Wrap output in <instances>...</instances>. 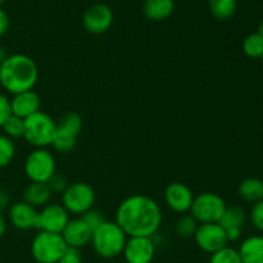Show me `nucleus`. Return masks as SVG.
<instances>
[{"instance_id": "obj_30", "label": "nucleus", "mask_w": 263, "mask_h": 263, "mask_svg": "<svg viewBox=\"0 0 263 263\" xmlns=\"http://www.w3.org/2000/svg\"><path fill=\"white\" fill-rule=\"evenodd\" d=\"M46 184H48L49 189H50V192L53 193V194H63L69 185L66 176L62 174H58V172H55Z\"/></svg>"}, {"instance_id": "obj_21", "label": "nucleus", "mask_w": 263, "mask_h": 263, "mask_svg": "<svg viewBox=\"0 0 263 263\" xmlns=\"http://www.w3.org/2000/svg\"><path fill=\"white\" fill-rule=\"evenodd\" d=\"M239 197L248 203H257L263 199V181L256 177L243 180L239 185Z\"/></svg>"}, {"instance_id": "obj_37", "label": "nucleus", "mask_w": 263, "mask_h": 263, "mask_svg": "<svg viewBox=\"0 0 263 263\" xmlns=\"http://www.w3.org/2000/svg\"><path fill=\"white\" fill-rule=\"evenodd\" d=\"M5 230H7V220H5L4 215H3L2 211H0V239L4 236Z\"/></svg>"}, {"instance_id": "obj_11", "label": "nucleus", "mask_w": 263, "mask_h": 263, "mask_svg": "<svg viewBox=\"0 0 263 263\" xmlns=\"http://www.w3.org/2000/svg\"><path fill=\"white\" fill-rule=\"evenodd\" d=\"M69 222V213L58 203H49L39 211L36 229L46 233L62 234Z\"/></svg>"}, {"instance_id": "obj_7", "label": "nucleus", "mask_w": 263, "mask_h": 263, "mask_svg": "<svg viewBox=\"0 0 263 263\" xmlns=\"http://www.w3.org/2000/svg\"><path fill=\"white\" fill-rule=\"evenodd\" d=\"M81 130V116L76 112H67L57 122L55 136L51 146L59 153H69L76 146Z\"/></svg>"}, {"instance_id": "obj_2", "label": "nucleus", "mask_w": 263, "mask_h": 263, "mask_svg": "<svg viewBox=\"0 0 263 263\" xmlns=\"http://www.w3.org/2000/svg\"><path fill=\"white\" fill-rule=\"evenodd\" d=\"M37 80V64L25 54L8 55L0 66V86L12 95L33 90Z\"/></svg>"}, {"instance_id": "obj_12", "label": "nucleus", "mask_w": 263, "mask_h": 263, "mask_svg": "<svg viewBox=\"0 0 263 263\" xmlns=\"http://www.w3.org/2000/svg\"><path fill=\"white\" fill-rule=\"evenodd\" d=\"M113 23V12L108 5L94 4L85 10L82 15V25L85 30L94 35L107 32Z\"/></svg>"}, {"instance_id": "obj_25", "label": "nucleus", "mask_w": 263, "mask_h": 263, "mask_svg": "<svg viewBox=\"0 0 263 263\" xmlns=\"http://www.w3.org/2000/svg\"><path fill=\"white\" fill-rule=\"evenodd\" d=\"M2 128L4 131V135L12 139V140L13 139L23 138V135H25V120L12 115L5 121Z\"/></svg>"}, {"instance_id": "obj_6", "label": "nucleus", "mask_w": 263, "mask_h": 263, "mask_svg": "<svg viewBox=\"0 0 263 263\" xmlns=\"http://www.w3.org/2000/svg\"><path fill=\"white\" fill-rule=\"evenodd\" d=\"M226 202L216 193L205 192L194 197L190 216L198 223H218L226 210Z\"/></svg>"}, {"instance_id": "obj_33", "label": "nucleus", "mask_w": 263, "mask_h": 263, "mask_svg": "<svg viewBox=\"0 0 263 263\" xmlns=\"http://www.w3.org/2000/svg\"><path fill=\"white\" fill-rule=\"evenodd\" d=\"M57 263H82L81 254H80L79 249L68 248L66 253L63 254L61 259Z\"/></svg>"}, {"instance_id": "obj_36", "label": "nucleus", "mask_w": 263, "mask_h": 263, "mask_svg": "<svg viewBox=\"0 0 263 263\" xmlns=\"http://www.w3.org/2000/svg\"><path fill=\"white\" fill-rule=\"evenodd\" d=\"M226 236H228V241H236L240 239L241 236V229L233 228V229H226Z\"/></svg>"}, {"instance_id": "obj_23", "label": "nucleus", "mask_w": 263, "mask_h": 263, "mask_svg": "<svg viewBox=\"0 0 263 263\" xmlns=\"http://www.w3.org/2000/svg\"><path fill=\"white\" fill-rule=\"evenodd\" d=\"M211 14L220 21H226L236 12V0H208Z\"/></svg>"}, {"instance_id": "obj_40", "label": "nucleus", "mask_w": 263, "mask_h": 263, "mask_svg": "<svg viewBox=\"0 0 263 263\" xmlns=\"http://www.w3.org/2000/svg\"><path fill=\"white\" fill-rule=\"evenodd\" d=\"M3 2H4V0H0V4H2V3H3Z\"/></svg>"}, {"instance_id": "obj_35", "label": "nucleus", "mask_w": 263, "mask_h": 263, "mask_svg": "<svg viewBox=\"0 0 263 263\" xmlns=\"http://www.w3.org/2000/svg\"><path fill=\"white\" fill-rule=\"evenodd\" d=\"M10 207V195L5 189H0V211Z\"/></svg>"}, {"instance_id": "obj_22", "label": "nucleus", "mask_w": 263, "mask_h": 263, "mask_svg": "<svg viewBox=\"0 0 263 263\" xmlns=\"http://www.w3.org/2000/svg\"><path fill=\"white\" fill-rule=\"evenodd\" d=\"M246 212L243 208L236 207V205H231V207H226L225 212H223L222 217L220 220V225L223 229H243L244 223H246Z\"/></svg>"}, {"instance_id": "obj_27", "label": "nucleus", "mask_w": 263, "mask_h": 263, "mask_svg": "<svg viewBox=\"0 0 263 263\" xmlns=\"http://www.w3.org/2000/svg\"><path fill=\"white\" fill-rule=\"evenodd\" d=\"M15 156V145L12 139L0 135V168L7 167Z\"/></svg>"}, {"instance_id": "obj_32", "label": "nucleus", "mask_w": 263, "mask_h": 263, "mask_svg": "<svg viewBox=\"0 0 263 263\" xmlns=\"http://www.w3.org/2000/svg\"><path fill=\"white\" fill-rule=\"evenodd\" d=\"M12 116V109H10V100L0 92V128L5 123V121Z\"/></svg>"}, {"instance_id": "obj_34", "label": "nucleus", "mask_w": 263, "mask_h": 263, "mask_svg": "<svg viewBox=\"0 0 263 263\" xmlns=\"http://www.w3.org/2000/svg\"><path fill=\"white\" fill-rule=\"evenodd\" d=\"M8 28H9V18L7 13L0 8V37L7 33Z\"/></svg>"}, {"instance_id": "obj_18", "label": "nucleus", "mask_w": 263, "mask_h": 263, "mask_svg": "<svg viewBox=\"0 0 263 263\" xmlns=\"http://www.w3.org/2000/svg\"><path fill=\"white\" fill-rule=\"evenodd\" d=\"M51 197L53 193L45 182H30L23 192V200L36 210L49 204Z\"/></svg>"}, {"instance_id": "obj_24", "label": "nucleus", "mask_w": 263, "mask_h": 263, "mask_svg": "<svg viewBox=\"0 0 263 263\" xmlns=\"http://www.w3.org/2000/svg\"><path fill=\"white\" fill-rule=\"evenodd\" d=\"M243 51L249 58H262L263 55V36L253 32L247 36L243 41Z\"/></svg>"}, {"instance_id": "obj_3", "label": "nucleus", "mask_w": 263, "mask_h": 263, "mask_svg": "<svg viewBox=\"0 0 263 263\" xmlns=\"http://www.w3.org/2000/svg\"><path fill=\"white\" fill-rule=\"evenodd\" d=\"M126 241L127 235L116 221H104L97 230L92 231L90 243L98 256L104 259H112L122 254Z\"/></svg>"}, {"instance_id": "obj_28", "label": "nucleus", "mask_w": 263, "mask_h": 263, "mask_svg": "<svg viewBox=\"0 0 263 263\" xmlns=\"http://www.w3.org/2000/svg\"><path fill=\"white\" fill-rule=\"evenodd\" d=\"M210 263H243L239 252L231 247H225L216 253L211 254Z\"/></svg>"}, {"instance_id": "obj_41", "label": "nucleus", "mask_w": 263, "mask_h": 263, "mask_svg": "<svg viewBox=\"0 0 263 263\" xmlns=\"http://www.w3.org/2000/svg\"><path fill=\"white\" fill-rule=\"evenodd\" d=\"M261 59H262V63H263V55H262V58H261Z\"/></svg>"}, {"instance_id": "obj_20", "label": "nucleus", "mask_w": 263, "mask_h": 263, "mask_svg": "<svg viewBox=\"0 0 263 263\" xmlns=\"http://www.w3.org/2000/svg\"><path fill=\"white\" fill-rule=\"evenodd\" d=\"M238 252L243 263H263V236L247 238Z\"/></svg>"}, {"instance_id": "obj_14", "label": "nucleus", "mask_w": 263, "mask_h": 263, "mask_svg": "<svg viewBox=\"0 0 263 263\" xmlns=\"http://www.w3.org/2000/svg\"><path fill=\"white\" fill-rule=\"evenodd\" d=\"M194 197L192 189L182 182H172L164 190V202L167 207L181 215L190 212Z\"/></svg>"}, {"instance_id": "obj_16", "label": "nucleus", "mask_w": 263, "mask_h": 263, "mask_svg": "<svg viewBox=\"0 0 263 263\" xmlns=\"http://www.w3.org/2000/svg\"><path fill=\"white\" fill-rule=\"evenodd\" d=\"M62 236H63L68 248L79 249L80 251L91 241L92 231L80 217L74 218V220H69L66 229L62 233Z\"/></svg>"}, {"instance_id": "obj_15", "label": "nucleus", "mask_w": 263, "mask_h": 263, "mask_svg": "<svg viewBox=\"0 0 263 263\" xmlns=\"http://www.w3.org/2000/svg\"><path fill=\"white\" fill-rule=\"evenodd\" d=\"M39 211L35 207L26 203L25 200L10 204L8 217L10 223L18 230H32L36 229Z\"/></svg>"}, {"instance_id": "obj_38", "label": "nucleus", "mask_w": 263, "mask_h": 263, "mask_svg": "<svg viewBox=\"0 0 263 263\" xmlns=\"http://www.w3.org/2000/svg\"><path fill=\"white\" fill-rule=\"evenodd\" d=\"M7 58H8V53H7V50H5L4 46L0 45V66H2L3 62H4L5 59H7Z\"/></svg>"}, {"instance_id": "obj_10", "label": "nucleus", "mask_w": 263, "mask_h": 263, "mask_svg": "<svg viewBox=\"0 0 263 263\" xmlns=\"http://www.w3.org/2000/svg\"><path fill=\"white\" fill-rule=\"evenodd\" d=\"M197 246L205 253L213 254L228 247L226 231L220 223H200L194 234Z\"/></svg>"}, {"instance_id": "obj_39", "label": "nucleus", "mask_w": 263, "mask_h": 263, "mask_svg": "<svg viewBox=\"0 0 263 263\" xmlns=\"http://www.w3.org/2000/svg\"><path fill=\"white\" fill-rule=\"evenodd\" d=\"M258 33H261V35L263 36V21H262L261 25H259V27H258Z\"/></svg>"}, {"instance_id": "obj_5", "label": "nucleus", "mask_w": 263, "mask_h": 263, "mask_svg": "<svg viewBox=\"0 0 263 263\" xmlns=\"http://www.w3.org/2000/svg\"><path fill=\"white\" fill-rule=\"evenodd\" d=\"M67 249L68 246L62 234L39 231L31 243V254L37 263H57Z\"/></svg>"}, {"instance_id": "obj_31", "label": "nucleus", "mask_w": 263, "mask_h": 263, "mask_svg": "<svg viewBox=\"0 0 263 263\" xmlns=\"http://www.w3.org/2000/svg\"><path fill=\"white\" fill-rule=\"evenodd\" d=\"M251 221L257 230L263 231V199L254 203L251 211Z\"/></svg>"}, {"instance_id": "obj_13", "label": "nucleus", "mask_w": 263, "mask_h": 263, "mask_svg": "<svg viewBox=\"0 0 263 263\" xmlns=\"http://www.w3.org/2000/svg\"><path fill=\"white\" fill-rule=\"evenodd\" d=\"M127 263H152L156 256V244L152 238L131 236L122 252Z\"/></svg>"}, {"instance_id": "obj_29", "label": "nucleus", "mask_w": 263, "mask_h": 263, "mask_svg": "<svg viewBox=\"0 0 263 263\" xmlns=\"http://www.w3.org/2000/svg\"><path fill=\"white\" fill-rule=\"evenodd\" d=\"M81 218H82V221H84V222L86 223L90 229H91V231L97 230V229L99 228V226L105 221L103 213L100 212V211L94 210V208L90 211H87L86 213H84V215L81 216Z\"/></svg>"}, {"instance_id": "obj_4", "label": "nucleus", "mask_w": 263, "mask_h": 263, "mask_svg": "<svg viewBox=\"0 0 263 263\" xmlns=\"http://www.w3.org/2000/svg\"><path fill=\"white\" fill-rule=\"evenodd\" d=\"M57 122L45 112H36L25 120V135L30 145L33 148H46L51 145L55 136Z\"/></svg>"}, {"instance_id": "obj_9", "label": "nucleus", "mask_w": 263, "mask_h": 263, "mask_svg": "<svg viewBox=\"0 0 263 263\" xmlns=\"http://www.w3.org/2000/svg\"><path fill=\"white\" fill-rule=\"evenodd\" d=\"M57 172L55 158L46 148H35L25 161V174L31 182H48Z\"/></svg>"}, {"instance_id": "obj_26", "label": "nucleus", "mask_w": 263, "mask_h": 263, "mask_svg": "<svg viewBox=\"0 0 263 263\" xmlns=\"http://www.w3.org/2000/svg\"><path fill=\"white\" fill-rule=\"evenodd\" d=\"M198 225H199V223H198L190 215L182 216V217H180L179 220H177L176 225H175V231H176V234L180 238H192V236H194L195 231H197Z\"/></svg>"}, {"instance_id": "obj_1", "label": "nucleus", "mask_w": 263, "mask_h": 263, "mask_svg": "<svg viewBox=\"0 0 263 263\" xmlns=\"http://www.w3.org/2000/svg\"><path fill=\"white\" fill-rule=\"evenodd\" d=\"M161 205L144 194H134L121 202L116 212V223L128 238H153L162 225Z\"/></svg>"}, {"instance_id": "obj_19", "label": "nucleus", "mask_w": 263, "mask_h": 263, "mask_svg": "<svg viewBox=\"0 0 263 263\" xmlns=\"http://www.w3.org/2000/svg\"><path fill=\"white\" fill-rule=\"evenodd\" d=\"M175 10V0H145L143 12L148 20L159 22L171 17Z\"/></svg>"}, {"instance_id": "obj_17", "label": "nucleus", "mask_w": 263, "mask_h": 263, "mask_svg": "<svg viewBox=\"0 0 263 263\" xmlns=\"http://www.w3.org/2000/svg\"><path fill=\"white\" fill-rule=\"evenodd\" d=\"M41 99L39 94L33 90L30 91L20 92V94L13 95V99L10 100V109L12 115L26 120L30 116L35 115L40 110Z\"/></svg>"}, {"instance_id": "obj_8", "label": "nucleus", "mask_w": 263, "mask_h": 263, "mask_svg": "<svg viewBox=\"0 0 263 263\" xmlns=\"http://www.w3.org/2000/svg\"><path fill=\"white\" fill-rule=\"evenodd\" d=\"M94 189L86 182H73L69 184L66 192L62 194V205L67 212L72 215L82 216L87 211L92 210L95 204Z\"/></svg>"}]
</instances>
